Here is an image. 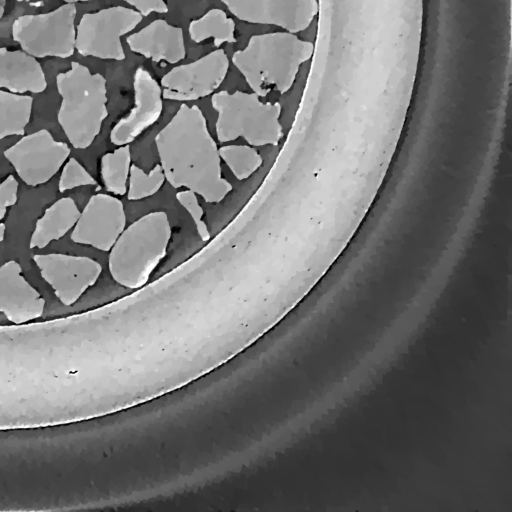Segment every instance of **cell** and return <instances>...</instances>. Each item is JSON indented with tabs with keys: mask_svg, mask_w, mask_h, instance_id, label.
<instances>
[{
	"mask_svg": "<svg viewBox=\"0 0 512 512\" xmlns=\"http://www.w3.org/2000/svg\"><path fill=\"white\" fill-rule=\"evenodd\" d=\"M97 312L112 414L196 381L276 326L258 309L167 274Z\"/></svg>",
	"mask_w": 512,
	"mask_h": 512,
	"instance_id": "6da1fadb",
	"label": "cell"
},
{
	"mask_svg": "<svg viewBox=\"0 0 512 512\" xmlns=\"http://www.w3.org/2000/svg\"><path fill=\"white\" fill-rule=\"evenodd\" d=\"M104 416L93 311L0 325V431Z\"/></svg>",
	"mask_w": 512,
	"mask_h": 512,
	"instance_id": "7a4b0ae2",
	"label": "cell"
},
{
	"mask_svg": "<svg viewBox=\"0 0 512 512\" xmlns=\"http://www.w3.org/2000/svg\"><path fill=\"white\" fill-rule=\"evenodd\" d=\"M155 144L166 181L186 188L207 203H218L232 190L221 173L219 148L206 118L196 106L182 104L155 136Z\"/></svg>",
	"mask_w": 512,
	"mask_h": 512,
	"instance_id": "3957f363",
	"label": "cell"
},
{
	"mask_svg": "<svg viewBox=\"0 0 512 512\" xmlns=\"http://www.w3.org/2000/svg\"><path fill=\"white\" fill-rule=\"evenodd\" d=\"M313 50L311 42L294 33H265L252 36L244 49L233 53L232 62L253 92L265 97L272 91L286 93Z\"/></svg>",
	"mask_w": 512,
	"mask_h": 512,
	"instance_id": "277c9868",
	"label": "cell"
},
{
	"mask_svg": "<svg viewBox=\"0 0 512 512\" xmlns=\"http://www.w3.org/2000/svg\"><path fill=\"white\" fill-rule=\"evenodd\" d=\"M62 98L58 122L76 149L89 147L108 116L106 79L79 62L56 77Z\"/></svg>",
	"mask_w": 512,
	"mask_h": 512,
	"instance_id": "5b68a950",
	"label": "cell"
},
{
	"mask_svg": "<svg viewBox=\"0 0 512 512\" xmlns=\"http://www.w3.org/2000/svg\"><path fill=\"white\" fill-rule=\"evenodd\" d=\"M172 229L164 211L150 212L123 230L110 249L109 271L119 285L139 289L166 255Z\"/></svg>",
	"mask_w": 512,
	"mask_h": 512,
	"instance_id": "8992f818",
	"label": "cell"
},
{
	"mask_svg": "<svg viewBox=\"0 0 512 512\" xmlns=\"http://www.w3.org/2000/svg\"><path fill=\"white\" fill-rule=\"evenodd\" d=\"M218 116L216 135L220 142L242 137L250 146L277 145L283 137L281 104L262 102L255 93L220 91L211 98Z\"/></svg>",
	"mask_w": 512,
	"mask_h": 512,
	"instance_id": "52a82bcc",
	"label": "cell"
},
{
	"mask_svg": "<svg viewBox=\"0 0 512 512\" xmlns=\"http://www.w3.org/2000/svg\"><path fill=\"white\" fill-rule=\"evenodd\" d=\"M76 5L65 3L41 14L19 16L12 25V37L23 51L37 58H68L74 54Z\"/></svg>",
	"mask_w": 512,
	"mask_h": 512,
	"instance_id": "ba28073f",
	"label": "cell"
},
{
	"mask_svg": "<svg viewBox=\"0 0 512 512\" xmlns=\"http://www.w3.org/2000/svg\"><path fill=\"white\" fill-rule=\"evenodd\" d=\"M141 20L142 15L138 11L123 6L85 13L76 28L75 49L85 57L124 60L120 38Z\"/></svg>",
	"mask_w": 512,
	"mask_h": 512,
	"instance_id": "9c48e42d",
	"label": "cell"
},
{
	"mask_svg": "<svg viewBox=\"0 0 512 512\" xmlns=\"http://www.w3.org/2000/svg\"><path fill=\"white\" fill-rule=\"evenodd\" d=\"M69 154V146L56 141L46 129L24 136L4 151L18 176L33 187L50 180Z\"/></svg>",
	"mask_w": 512,
	"mask_h": 512,
	"instance_id": "30bf717a",
	"label": "cell"
},
{
	"mask_svg": "<svg viewBox=\"0 0 512 512\" xmlns=\"http://www.w3.org/2000/svg\"><path fill=\"white\" fill-rule=\"evenodd\" d=\"M229 60L223 49H216L189 64L167 72L160 81L162 97L173 101H192L212 94L225 79Z\"/></svg>",
	"mask_w": 512,
	"mask_h": 512,
	"instance_id": "8fae6325",
	"label": "cell"
},
{
	"mask_svg": "<svg viewBox=\"0 0 512 512\" xmlns=\"http://www.w3.org/2000/svg\"><path fill=\"white\" fill-rule=\"evenodd\" d=\"M33 260L42 278L66 306L74 304L102 272L97 261L85 256L49 253L34 255Z\"/></svg>",
	"mask_w": 512,
	"mask_h": 512,
	"instance_id": "7c38bea8",
	"label": "cell"
},
{
	"mask_svg": "<svg viewBox=\"0 0 512 512\" xmlns=\"http://www.w3.org/2000/svg\"><path fill=\"white\" fill-rule=\"evenodd\" d=\"M126 226V215L122 201L104 193L89 199L80 212L71 239L75 243L92 246L101 251H110Z\"/></svg>",
	"mask_w": 512,
	"mask_h": 512,
	"instance_id": "4fadbf2b",
	"label": "cell"
},
{
	"mask_svg": "<svg viewBox=\"0 0 512 512\" xmlns=\"http://www.w3.org/2000/svg\"><path fill=\"white\" fill-rule=\"evenodd\" d=\"M238 19L276 25L287 32L305 30L318 13L317 0H221Z\"/></svg>",
	"mask_w": 512,
	"mask_h": 512,
	"instance_id": "5bb4252c",
	"label": "cell"
},
{
	"mask_svg": "<svg viewBox=\"0 0 512 512\" xmlns=\"http://www.w3.org/2000/svg\"><path fill=\"white\" fill-rule=\"evenodd\" d=\"M133 86L134 107L128 115L114 125L110 133V141L117 146L133 142L159 119L162 112L161 86L147 70L141 67L137 68Z\"/></svg>",
	"mask_w": 512,
	"mask_h": 512,
	"instance_id": "9a60e30c",
	"label": "cell"
},
{
	"mask_svg": "<svg viewBox=\"0 0 512 512\" xmlns=\"http://www.w3.org/2000/svg\"><path fill=\"white\" fill-rule=\"evenodd\" d=\"M45 300L25 279L18 262L10 260L0 267V312L13 324L38 319Z\"/></svg>",
	"mask_w": 512,
	"mask_h": 512,
	"instance_id": "2e32d148",
	"label": "cell"
},
{
	"mask_svg": "<svg viewBox=\"0 0 512 512\" xmlns=\"http://www.w3.org/2000/svg\"><path fill=\"white\" fill-rule=\"evenodd\" d=\"M131 51L158 63L175 64L185 58L183 30L163 19L152 21L126 39Z\"/></svg>",
	"mask_w": 512,
	"mask_h": 512,
	"instance_id": "e0dca14e",
	"label": "cell"
},
{
	"mask_svg": "<svg viewBox=\"0 0 512 512\" xmlns=\"http://www.w3.org/2000/svg\"><path fill=\"white\" fill-rule=\"evenodd\" d=\"M47 87L44 71L35 57L23 50L0 48V89L12 93H41Z\"/></svg>",
	"mask_w": 512,
	"mask_h": 512,
	"instance_id": "ac0fdd59",
	"label": "cell"
},
{
	"mask_svg": "<svg viewBox=\"0 0 512 512\" xmlns=\"http://www.w3.org/2000/svg\"><path fill=\"white\" fill-rule=\"evenodd\" d=\"M80 216L75 201L70 197L57 200L36 222L30 239V248H44L51 241L62 238L73 228Z\"/></svg>",
	"mask_w": 512,
	"mask_h": 512,
	"instance_id": "d6986e66",
	"label": "cell"
},
{
	"mask_svg": "<svg viewBox=\"0 0 512 512\" xmlns=\"http://www.w3.org/2000/svg\"><path fill=\"white\" fill-rule=\"evenodd\" d=\"M188 31L191 40L195 43L209 38L213 39L215 47L223 43L236 42L234 20L218 8H213L202 17L192 20Z\"/></svg>",
	"mask_w": 512,
	"mask_h": 512,
	"instance_id": "ffe728a7",
	"label": "cell"
},
{
	"mask_svg": "<svg viewBox=\"0 0 512 512\" xmlns=\"http://www.w3.org/2000/svg\"><path fill=\"white\" fill-rule=\"evenodd\" d=\"M33 98L0 89V139L23 135L30 121Z\"/></svg>",
	"mask_w": 512,
	"mask_h": 512,
	"instance_id": "44dd1931",
	"label": "cell"
},
{
	"mask_svg": "<svg viewBox=\"0 0 512 512\" xmlns=\"http://www.w3.org/2000/svg\"><path fill=\"white\" fill-rule=\"evenodd\" d=\"M131 150L129 144L122 145L101 158L100 172L107 191L114 195H124L131 167Z\"/></svg>",
	"mask_w": 512,
	"mask_h": 512,
	"instance_id": "7402d4cb",
	"label": "cell"
},
{
	"mask_svg": "<svg viewBox=\"0 0 512 512\" xmlns=\"http://www.w3.org/2000/svg\"><path fill=\"white\" fill-rule=\"evenodd\" d=\"M219 155L238 180L249 178L263 163L258 151L249 145L222 146Z\"/></svg>",
	"mask_w": 512,
	"mask_h": 512,
	"instance_id": "603a6c76",
	"label": "cell"
},
{
	"mask_svg": "<svg viewBox=\"0 0 512 512\" xmlns=\"http://www.w3.org/2000/svg\"><path fill=\"white\" fill-rule=\"evenodd\" d=\"M165 180L166 178L160 164L154 166L149 173L132 164L126 192L128 200L136 201L154 195L160 190Z\"/></svg>",
	"mask_w": 512,
	"mask_h": 512,
	"instance_id": "cb8c5ba5",
	"label": "cell"
},
{
	"mask_svg": "<svg viewBox=\"0 0 512 512\" xmlns=\"http://www.w3.org/2000/svg\"><path fill=\"white\" fill-rule=\"evenodd\" d=\"M96 184L90 173L75 158H70L62 170L58 187L60 192H65L79 186Z\"/></svg>",
	"mask_w": 512,
	"mask_h": 512,
	"instance_id": "d4e9b609",
	"label": "cell"
},
{
	"mask_svg": "<svg viewBox=\"0 0 512 512\" xmlns=\"http://www.w3.org/2000/svg\"><path fill=\"white\" fill-rule=\"evenodd\" d=\"M180 205L190 214L201 240L207 242L211 239L208 227L203 220L204 211L199 204L197 194L191 190H182L176 193Z\"/></svg>",
	"mask_w": 512,
	"mask_h": 512,
	"instance_id": "484cf974",
	"label": "cell"
},
{
	"mask_svg": "<svg viewBox=\"0 0 512 512\" xmlns=\"http://www.w3.org/2000/svg\"><path fill=\"white\" fill-rule=\"evenodd\" d=\"M18 181L9 175L0 184V220L4 218L8 207L17 202Z\"/></svg>",
	"mask_w": 512,
	"mask_h": 512,
	"instance_id": "4316f807",
	"label": "cell"
},
{
	"mask_svg": "<svg viewBox=\"0 0 512 512\" xmlns=\"http://www.w3.org/2000/svg\"><path fill=\"white\" fill-rule=\"evenodd\" d=\"M136 8L142 16H148L152 12L166 13L168 6L164 0H123Z\"/></svg>",
	"mask_w": 512,
	"mask_h": 512,
	"instance_id": "83f0119b",
	"label": "cell"
},
{
	"mask_svg": "<svg viewBox=\"0 0 512 512\" xmlns=\"http://www.w3.org/2000/svg\"><path fill=\"white\" fill-rule=\"evenodd\" d=\"M5 7H6V0H0V20L4 15Z\"/></svg>",
	"mask_w": 512,
	"mask_h": 512,
	"instance_id": "f1b7e54d",
	"label": "cell"
},
{
	"mask_svg": "<svg viewBox=\"0 0 512 512\" xmlns=\"http://www.w3.org/2000/svg\"><path fill=\"white\" fill-rule=\"evenodd\" d=\"M6 226L4 223H0V242L3 241L5 236Z\"/></svg>",
	"mask_w": 512,
	"mask_h": 512,
	"instance_id": "f546056e",
	"label": "cell"
},
{
	"mask_svg": "<svg viewBox=\"0 0 512 512\" xmlns=\"http://www.w3.org/2000/svg\"><path fill=\"white\" fill-rule=\"evenodd\" d=\"M65 3H76V2H86L91 0H63Z\"/></svg>",
	"mask_w": 512,
	"mask_h": 512,
	"instance_id": "4dcf8cb0",
	"label": "cell"
},
{
	"mask_svg": "<svg viewBox=\"0 0 512 512\" xmlns=\"http://www.w3.org/2000/svg\"><path fill=\"white\" fill-rule=\"evenodd\" d=\"M280 160H281V159H280ZM281 162H282V161H281ZM282 164H283V163H282ZM283 166H284V165H283ZM284 168H285V167H284ZM285 170H286V169H285ZM286 173H287V171H286ZM287 174H288V173H287ZM288 176H289V175H288ZM289 178H290V177H289ZM290 179H291V178H290ZM291 181H293V180L291 179ZM293 182H295V181H293Z\"/></svg>",
	"mask_w": 512,
	"mask_h": 512,
	"instance_id": "1f68e13d",
	"label": "cell"
}]
</instances>
